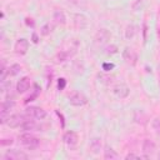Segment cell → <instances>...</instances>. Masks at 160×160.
<instances>
[{
  "label": "cell",
  "instance_id": "obj_20",
  "mask_svg": "<svg viewBox=\"0 0 160 160\" xmlns=\"http://www.w3.org/2000/svg\"><path fill=\"white\" fill-rule=\"evenodd\" d=\"M135 32H136V28H135L134 25H128L126 29H125V38H126L128 40H130V39L134 38Z\"/></svg>",
  "mask_w": 160,
  "mask_h": 160
},
{
  "label": "cell",
  "instance_id": "obj_30",
  "mask_svg": "<svg viewBox=\"0 0 160 160\" xmlns=\"http://www.w3.org/2000/svg\"><path fill=\"white\" fill-rule=\"evenodd\" d=\"M38 41H39V38H38V35L34 32V34H32V42H35V44H36Z\"/></svg>",
  "mask_w": 160,
  "mask_h": 160
},
{
  "label": "cell",
  "instance_id": "obj_1",
  "mask_svg": "<svg viewBox=\"0 0 160 160\" xmlns=\"http://www.w3.org/2000/svg\"><path fill=\"white\" fill-rule=\"evenodd\" d=\"M14 108H15V101L12 99H6L1 102V106H0V122L1 124H6L8 118L10 116V112Z\"/></svg>",
  "mask_w": 160,
  "mask_h": 160
},
{
  "label": "cell",
  "instance_id": "obj_11",
  "mask_svg": "<svg viewBox=\"0 0 160 160\" xmlns=\"http://www.w3.org/2000/svg\"><path fill=\"white\" fill-rule=\"evenodd\" d=\"M88 26V19L82 14H75L74 15V28L76 30H84Z\"/></svg>",
  "mask_w": 160,
  "mask_h": 160
},
{
  "label": "cell",
  "instance_id": "obj_31",
  "mask_svg": "<svg viewBox=\"0 0 160 160\" xmlns=\"http://www.w3.org/2000/svg\"><path fill=\"white\" fill-rule=\"evenodd\" d=\"M125 158H126V159H130V158H140V156H139V155H135V154H128Z\"/></svg>",
  "mask_w": 160,
  "mask_h": 160
},
{
  "label": "cell",
  "instance_id": "obj_33",
  "mask_svg": "<svg viewBox=\"0 0 160 160\" xmlns=\"http://www.w3.org/2000/svg\"><path fill=\"white\" fill-rule=\"evenodd\" d=\"M159 34H160V24H159Z\"/></svg>",
  "mask_w": 160,
  "mask_h": 160
},
{
  "label": "cell",
  "instance_id": "obj_28",
  "mask_svg": "<svg viewBox=\"0 0 160 160\" xmlns=\"http://www.w3.org/2000/svg\"><path fill=\"white\" fill-rule=\"evenodd\" d=\"M114 64H109V62H104L102 64V70H105V71H110L111 69H114Z\"/></svg>",
  "mask_w": 160,
  "mask_h": 160
},
{
  "label": "cell",
  "instance_id": "obj_24",
  "mask_svg": "<svg viewBox=\"0 0 160 160\" xmlns=\"http://www.w3.org/2000/svg\"><path fill=\"white\" fill-rule=\"evenodd\" d=\"M151 126H152L154 131L160 136V118H155V119L151 121Z\"/></svg>",
  "mask_w": 160,
  "mask_h": 160
},
{
  "label": "cell",
  "instance_id": "obj_18",
  "mask_svg": "<svg viewBox=\"0 0 160 160\" xmlns=\"http://www.w3.org/2000/svg\"><path fill=\"white\" fill-rule=\"evenodd\" d=\"M98 78H99V80H100L102 84H105V85H110V84L114 81V79H115V76H114V75H110V74H99Z\"/></svg>",
  "mask_w": 160,
  "mask_h": 160
},
{
  "label": "cell",
  "instance_id": "obj_27",
  "mask_svg": "<svg viewBox=\"0 0 160 160\" xmlns=\"http://www.w3.org/2000/svg\"><path fill=\"white\" fill-rule=\"evenodd\" d=\"M115 52H118V48L115 45H110L106 48V54H115Z\"/></svg>",
  "mask_w": 160,
  "mask_h": 160
},
{
  "label": "cell",
  "instance_id": "obj_7",
  "mask_svg": "<svg viewBox=\"0 0 160 160\" xmlns=\"http://www.w3.org/2000/svg\"><path fill=\"white\" fill-rule=\"evenodd\" d=\"M4 158L6 160H26L29 156L24 151H20L16 149H10V150H6V152L4 154Z\"/></svg>",
  "mask_w": 160,
  "mask_h": 160
},
{
  "label": "cell",
  "instance_id": "obj_32",
  "mask_svg": "<svg viewBox=\"0 0 160 160\" xmlns=\"http://www.w3.org/2000/svg\"><path fill=\"white\" fill-rule=\"evenodd\" d=\"M26 24L28 25H31V28H34V22L31 21V19H26Z\"/></svg>",
  "mask_w": 160,
  "mask_h": 160
},
{
  "label": "cell",
  "instance_id": "obj_25",
  "mask_svg": "<svg viewBox=\"0 0 160 160\" xmlns=\"http://www.w3.org/2000/svg\"><path fill=\"white\" fill-rule=\"evenodd\" d=\"M39 92H40V89H39V86L35 84V91L30 95V96H28L26 99H25V102H29V101H32L35 98H38V95H39Z\"/></svg>",
  "mask_w": 160,
  "mask_h": 160
},
{
  "label": "cell",
  "instance_id": "obj_16",
  "mask_svg": "<svg viewBox=\"0 0 160 160\" xmlns=\"http://www.w3.org/2000/svg\"><path fill=\"white\" fill-rule=\"evenodd\" d=\"M22 130H25V131H30V130H36V129H39V125L35 122V120H32V118H29L28 116V119L21 124V126H20Z\"/></svg>",
  "mask_w": 160,
  "mask_h": 160
},
{
  "label": "cell",
  "instance_id": "obj_15",
  "mask_svg": "<svg viewBox=\"0 0 160 160\" xmlns=\"http://www.w3.org/2000/svg\"><path fill=\"white\" fill-rule=\"evenodd\" d=\"M52 22L55 25H64L66 22V18H65V14L64 11L61 10H55L54 14H52Z\"/></svg>",
  "mask_w": 160,
  "mask_h": 160
},
{
  "label": "cell",
  "instance_id": "obj_23",
  "mask_svg": "<svg viewBox=\"0 0 160 160\" xmlns=\"http://www.w3.org/2000/svg\"><path fill=\"white\" fill-rule=\"evenodd\" d=\"M20 71H21V66L19 64H12L9 68V75H11V76H15V75L20 74Z\"/></svg>",
  "mask_w": 160,
  "mask_h": 160
},
{
  "label": "cell",
  "instance_id": "obj_17",
  "mask_svg": "<svg viewBox=\"0 0 160 160\" xmlns=\"http://www.w3.org/2000/svg\"><path fill=\"white\" fill-rule=\"evenodd\" d=\"M104 158L106 160H112V159H118L119 155L116 154V151L112 148H110L109 145H106L105 146V150H104Z\"/></svg>",
  "mask_w": 160,
  "mask_h": 160
},
{
  "label": "cell",
  "instance_id": "obj_6",
  "mask_svg": "<svg viewBox=\"0 0 160 160\" xmlns=\"http://www.w3.org/2000/svg\"><path fill=\"white\" fill-rule=\"evenodd\" d=\"M69 102L74 106H84L88 102V99L84 94L79 92V91H74L71 92V95L69 96Z\"/></svg>",
  "mask_w": 160,
  "mask_h": 160
},
{
  "label": "cell",
  "instance_id": "obj_2",
  "mask_svg": "<svg viewBox=\"0 0 160 160\" xmlns=\"http://www.w3.org/2000/svg\"><path fill=\"white\" fill-rule=\"evenodd\" d=\"M18 139H19V142L22 146L28 148V149H35L40 145V140L36 136H34L32 134H29V132H24V134L19 135Z\"/></svg>",
  "mask_w": 160,
  "mask_h": 160
},
{
  "label": "cell",
  "instance_id": "obj_19",
  "mask_svg": "<svg viewBox=\"0 0 160 160\" xmlns=\"http://www.w3.org/2000/svg\"><path fill=\"white\" fill-rule=\"evenodd\" d=\"M100 148H101V140H100L99 138H94V139L90 141V150H91L94 154H96V152H99Z\"/></svg>",
  "mask_w": 160,
  "mask_h": 160
},
{
  "label": "cell",
  "instance_id": "obj_34",
  "mask_svg": "<svg viewBox=\"0 0 160 160\" xmlns=\"http://www.w3.org/2000/svg\"><path fill=\"white\" fill-rule=\"evenodd\" d=\"M159 159H160V154H159Z\"/></svg>",
  "mask_w": 160,
  "mask_h": 160
},
{
  "label": "cell",
  "instance_id": "obj_26",
  "mask_svg": "<svg viewBox=\"0 0 160 160\" xmlns=\"http://www.w3.org/2000/svg\"><path fill=\"white\" fill-rule=\"evenodd\" d=\"M65 86H66V80H65L64 78L59 79V81H58V88H59V90H64Z\"/></svg>",
  "mask_w": 160,
  "mask_h": 160
},
{
  "label": "cell",
  "instance_id": "obj_5",
  "mask_svg": "<svg viewBox=\"0 0 160 160\" xmlns=\"http://www.w3.org/2000/svg\"><path fill=\"white\" fill-rule=\"evenodd\" d=\"M28 119V115L24 112V114H12L8 118V121H6V125L15 129V128H20L21 124Z\"/></svg>",
  "mask_w": 160,
  "mask_h": 160
},
{
  "label": "cell",
  "instance_id": "obj_14",
  "mask_svg": "<svg viewBox=\"0 0 160 160\" xmlns=\"http://www.w3.org/2000/svg\"><path fill=\"white\" fill-rule=\"evenodd\" d=\"M64 142L68 146H74L78 142V134L75 131H66L64 134Z\"/></svg>",
  "mask_w": 160,
  "mask_h": 160
},
{
  "label": "cell",
  "instance_id": "obj_10",
  "mask_svg": "<svg viewBox=\"0 0 160 160\" xmlns=\"http://www.w3.org/2000/svg\"><path fill=\"white\" fill-rule=\"evenodd\" d=\"M14 50H15V52L19 54V55H25V54L28 52V50H29V41H28L26 39H24V38L19 39V40L15 42Z\"/></svg>",
  "mask_w": 160,
  "mask_h": 160
},
{
  "label": "cell",
  "instance_id": "obj_29",
  "mask_svg": "<svg viewBox=\"0 0 160 160\" xmlns=\"http://www.w3.org/2000/svg\"><path fill=\"white\" fill-rule=\"evenodd\" d=\"M0 144L4 146V145H11L12 144V139L10 138V139H2L1 141H0Z\"/></svg>",
  "mask_w": 160,
  "mask_h": 160
},
{
  "label": "cell",
  "instance_id": "obj_4",
  "mask_svg": "<svg viewBox=\"0 0 160 160\" xmlns=\"http://www.w3.org/2000/svg\"><path fill=\"white\" fill-rule=\"evenodd\" d=\"M110 38H111V35L106 29H99L94 36V44L96 46H104L110 40Z\"/></svg>",
  "mask_w": 160,
  "mask_h": 160
},
{
  "label": "cell",
  "instance_id": "obj_13",
  "mask_svg": "<svg viewBox=\"0 0 160 160\" xmlns=\"http://www.w3.org/2000/svg\"><path fill=\"white\" fill-rule=\"evenodd\" d=\"M155 150H156L155 142L152 140H150V139H145L144 142H142V151H144V154L150 156V155H152L155 152Z\"/></svg>",
  "mask_w": 160,
  "mask_h": 160
},
{
  "label": "cell",
  "instance_id": "obj_9",
  "mask_svg": "<svg viewBox=\"0 0 160 160\" xmlns=\"http://www.w3.org/2000/svg\"><path fill=\"white\" fill-rule=\"evenodd\" d=\"M122 59L130 64V65H135L138 61V54L135 52V50H132L131 48H125L122 51Z\"/></svg>",
  "mask_w": 160,
  "mask_h": 160
},
{
  "label": "cell",
  "instance_id": "obj_3",
  "mask_svg": "<svg viewBox=\"0 0 160 160\" xmlns=\"http://www.w3.org/2000/svg\"><path fill=\"white\" fill-rule=\"evenodd\" d=\"M25 114L29 118H32L35 120H44L48 116L46 111L42 108H39V106H29V108H26Z\"/></svg>",
  "mask_w": 160,
  "mask_h": 160
},
{
  "label": "cell",
  "instance_id": "obj_22",
  "mask_svg": "<svg viewBox=\"0 0 160 160\" xmlns=\"http://www.w3.org/2000/svg\"><path fill=\"white\" fill-rule=\"evenodd\" d=\"M52 29H54V25H52V24H50V22H46V24L41 28L40 32H41V35L46 36V35H49V34L52 31Z\"/></svg>",
  "mask_w": 160,
  "mask_h": 160
},
{
  "label": "cell",
  "instance_id": "obj_8",
  "mask_svg": "<svg viewBox=\"0 0 160 160\" xmlns=\"http://www.w3.org/2000/svg\"><path fill=\"white\" fill-rule=\"evenodd\" d=\"M129 92H130V89L128 85L120 82V84H116L114 88H112V94L118 98V99H125L129 96Z\"/></svg>",
  "mask_w": 160,
  "mask_h": 160
},
{
  "label": "cell",
  "instance_id": "obj_12",
  "mask_svg": "<svg viewBox=\"0 0 160 160\" xmlns=\"http://www.w3.org/2000/svg\"><path fill=\"white\" fill-rule=\"evenodd\" d=\"M29 88H30V79H29L28 76L21 78V79L18 81V84H16V91H18L19 94L26 92V91L29 90Z\"/></svg>",
  "mask_w": 160,
  "mask_h": 160
},
{
  "label": "cell",
  "instance_id": "obj_21",
  "mask_svg": "<svg viewBox=\"0 0 160 160\" xmlns=\"http://www.w3.org/2000/svg\"><path fill=\"white\" fill-rule=\"evenodd\" d=\"M70 4H72L76 8L80 9H86L88 8V0H68Z\"/></svg>",
  "mask_w": 160,
  "mask_h": 160
}]
</instances>
